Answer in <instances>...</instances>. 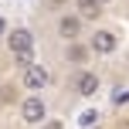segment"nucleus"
<instances>
[{"mask_svg": "<svg viewBox=\"0 0 129 129\" xmlns=\"http://www.w3.org/2000/svg\"><path fill=\"white\" fill-rule=\"evenodd\" d=\"M99 119H102V116H99V109H82L75 122L82 126V129H95V126H99Z\"/></svg>", "mask_w": 129, "mask_h": 129, "instance_id": "nucleus-8", "label": "nucleus"}, {"mask_svg": "<svg viewBox=\"0 0 129 129\" xmlns=\"http://www.w3.org/2000/svg\"><path fill=\"white\" fill-rule=\"evenodd\" d=\"M68 58L75 61V64H78V61H85V48H82V44H75V41H71V44H68Z\"/></svg>", "mask_w": 129, "mask_h": 129, "instance_id": "nucleus-9", "label": "nucleus"}, {"mask_svg": "<svg viewBox=\"0 0 129 129\" xmlns=\"http://www.w3.org/2000/svg\"><path fill=\"white\" fill-rule=\"evenodd\" d=\"M44 129H61V126L58 122H44Z\"/></svg>", "mask_w": 129, "mask_h": 129, "instance_id": "nucleus-14", "label": "nucleus"}, {"mask_svg": "<svg viewBox=\"0 0 129 129\" xmlns=\"http://www.w3.org/2000/svg\"><path fill=\"white\" fill-rule=\"evenodd\" d=\"M7 34V20H4V14H0V38Z\"/></svg>", "mask_w": 129, "mask_h": 129, "instance_id": "nucleus-12", "label": "nucleus"}, {"mask_svg": "<svg viewBox=\"0 0 129 129\" xmlns=\"http://www.w3.org/2000/svg\"><path fill=\"white\" fill-rule=\"evenodd\" d=\"M99 88H102V78H99L95 71H78V78H75V92H78L82 99H92Z\"/></svg>", "mask_w": 129, "mask_h": 129, "instance_id": "nucleus-4", "label": "nucleus"}, {"mask_svg": "<svg viewBox=\"0 0 129 129\" xmlns=\"http://www.w3.org/2000/svg\"><path fill=\"white\" fill-rule=\"evenodd\" d=\"M48 4H51L54 10H58V7H64V4H68V0H48Z\"/></svg>", "mask_w": 129, "mask_h": 129, "instance_id": "nucleus-13", "label": "nucleus"}, {"mask_svg": "<svg viewBox=\"0 0 129 129\" xmlns=\"http://www.w3.org/2000/svg\"><path fill=\"white\" fill-rule=\"evenodd\" d=\"M88 48H92L95 54H112V51L119 48V38H116L112 31H95L92 41H88Z\"/></svg>", "mask_w": 129, "mask_h": 129, "instance_id": "nucleus-5", "label": "nucleus"}, {"mask_svg": "<svg viewBox=\"0 0 129 129\" xmlns=\"http://www.w3.org/2000/svg\"><path fill=\"white\" fill-rule=\"evenodd\" d=\"M75 10L82 20H99V14H102V4L99 0H75Z\"/></svg>", "mask_w": 129, "mask_h": 129, "instance_id": "nucleus-7", "label": "nucleus"}, {"mask_svg": "<svg viewBox=\"0 0 129 129\" xmlns=\"http://www.w3.org/2000/svg\"><path fill=\"white\" fill-rule=\"evenodd\" d=\"M99 4H112V0H99Z\"/></svg>", "mask_w": 129, "mask_h": 129, "instance_id": "nucleus-15", "label": "nucleus"}, {"mask_svg": "<svg viewBox=\"0 0 129 129\" xmlns=\"http://www.w3.org/2000/svg\"><path fill=\"white\" fill-rule=\"evenodd\" d=\"M7 48H10V54L34 51V34L27 27H14V31H7Z\"/></svg>", "mask_w": 129, "mask_h": 129, "instance_id": "nucleus-2", "label": "nucleus"}, {"mask_svg": "<svg viewBox=\"0 0 129 129\" xmlns=\"http://www.w3.org/2000/svg\"><path fill=\"white\" fill-rule=\"evenodd\" d=\"M20 119H24L27 126H41L48 119V105H44V99L34 92V95H27L24 102H20Z\"/></svg>", "mask_w": 129, "mask_h": 129, "instance_id": "nucleus-1", "label": "nucleus"}, {"mask_svg": "<svg viewBox=\"0 0 129 129\" xmlns=\"http://www.w3.org/2000/svg\"><path fill=\"white\" fill-rule=\"evenodd\" d=\"M48 82H51V71H48L44 64H38V61L24 71V88H31V92H41Z\"/></svg>", "mask_w": 129, "mask_h": 129, "instance_id": "nucleus-3", "label": "nucleus"}, {"mask_svg": "<svg viewBox=\"0 0 129 129\" xmlns=\"http://www.w3.org/2000/svg\"><path fill=\"white\" fill-rule=\"evenodd\" d=\"M95 129H99V126H95Z\"/></svg>", "mask_w": 129, "mask_h": 129, "instance_id": "nucleus-16", "label": "nucleus"}, {"mask_svg": "<svg viewBox=\"0 0 129 129\" xmlns=\"http://www.w3.org/2000/svg\"><path fill=\"white\" fill-rule=\"evenodd\" d=\"M129 102V88H116L112 92V105H126Z\"/></svg>", "mask_w": 129, "mask_h": 129, "instance_id": "nucleus-11", "label": "nucleus"}, {"mask_svg": "<svg viewBox=\"0 0 129 129\" xmlns=\"http://www.w3.org/2000/svg\"><path fill=\"white\" fill-rule=\"evenodd\" d=\"M78 34H82V17H78V14H61L58 17V38L75 41Z\"/></svg>", "mask_w": 129, "mask_h": 129, "instance_id": "nucleus-6", "label": "nucleus"}, {"mask_svg": "<svg viewBox=\"0 0 129 129\" xmlns=\"http://www.w3.org/2000/svg\"><path fill=\"white\" fill-rule=\"evenodd\" d=\"M14 61H17V68H20V71H27V68L34 64V54H31V51H24V54H14Z\"/></svg>", "mask_w": 129, "mask_h": 129, "instance_id": "nucleus-10", "label": "nucleus"}]
</instances>
